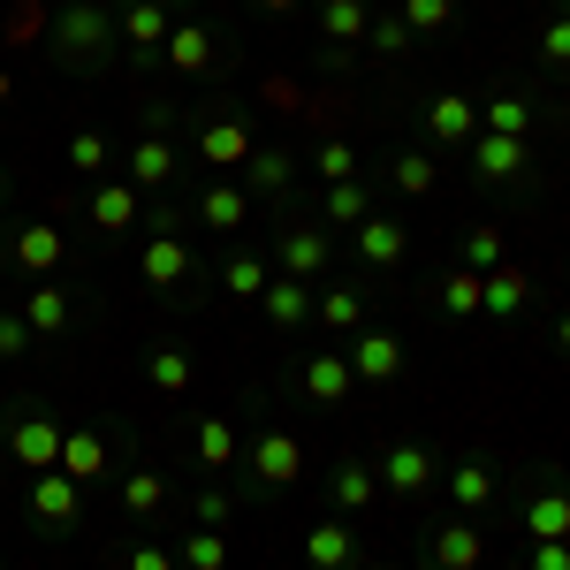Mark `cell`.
I'll return each mask as SVG.
<instances>
[{
    "mask_svg": "<svg viewBox=\"0 0 570 570\" xmlns=\"http://www.w3.org/2000/svg\"><path fill=\"white\" fill-rule=\"evenodd\" d=\"M540 53H548L556 69H570V23H563V16H556V23L540 31Z\"/></svg>",
    "mask_w": 570,
    "mask_h": 570,
    "instance_id": "obj_48",
    "label": "cell"
},
{
    "mask_svg": "<svg viewBox=\"0 0 570 570\" xmlns=\"http://www.w3.org/2000/svg\"><path fill=\"white\" fill-rule=\"evenodd\" d=\"M327 487H335V510H365V502L381 494V472L351 456V464H335V480H327Z\"/></svg>",
    "mask_w": 570,
    "mask_h": 570,
    "instance_id": "obj_33",
    "label": "cell"
},
{
    "mask_svg": "<svg viewBox=\"0 0 570 570\" xmlns=\"http://www.w3.org/2000/svg\"><path fill=\"white\" fill-rule=\"evenodd\" d=\"M259 305H266V327H282V335H289V327H305V312H312V289H305V282H289V274H282V282H266V289H259Z\"/></svg>",
    "mask_w": 570,
    "mask_h": 570,
    "instance_id": "obj_21",
    "label": "cell"
},
{
    "mask_svg": "<svg viewBox=\"0 0 570 570\" xmlns=\"http://www.w3.org/2000/svg\"><path fill=\"white\" fill-rule=\"evenodd\" d=\"M107 160H115V145H107L99 130H77V137H69V168H77V176H99Z\"/></svg>",
    "mask_w": 570,
    "mask_h": 570,
    "instance_id": "obj_39",
    "label": "cell"
},
{
    "mask_svg": "<svg viewBox=\"0 0 570 570\" xmlns=\"http://www.w3.org/2000/svg\"><path fill=\"white\" fill-rule=\"evenodd\" d=\"M122 570H183V563L168 556V548H153V540H145V548H130V556H122Z\"/></svg>",
    "mask_w": 570,
    "mask_h": 570,
    "instance_id": "obj_49",
    "label": "cell"
},
{
    "mask_svg": "<svg viewBox=\"0 0 570 570\" xmlns=\"http://www.w3.org/2000/svg\"><path fill=\"white\" fill-rule=\"evenodd\" d=\"M23 320H31V335H61L69 327V289L61 282H31L23 289Z\"/></svg>",
    "mask_w": 570,
    "mask_h": 570,
    "instance_id": "obj_24",
    "label": "cell"
},
{
    "mask_svg": "<svg viewBox=\"0 0 570 570\" xmlns=\"http://www.w3.org/2000/svg\"><path fill=\"white\" fill-rule=\"evenodd\" d=\"M327 220H351V228H357V220H365V183H327Z\"/></svg>",
    "mask_w": 570,
    "mask_h": 570,
    "instance_id": "obj_44",
    "label": "cell"
},
{
    "mask_svg": "<svg viewBox=\"0 0 570 570\" xmlns=\"http://www.w3.org/2000/svg\"><path fill=\"white\" fill-rule=\"evenodd\" d=\"M31 518H39V525H77V518H85V487L69 480V472H61V464H53V472H39V480H31Z\"/></svg>",
    "mask_w": 570,
    "mask_h": 570,
    "instance_id": "obj_5",
    "label": "cell"
},
{
    "mask_svg": "<svg viewBox=\"0 0 570 570\" xmlns=\"http://www.w3.org/2000/svg\"><path fill=\"white\" fill-rule=\"evenodd\" d=\"M556 8H563V23H570V0H556Z\"/></svg>",
    "mask_w": 570,
    "mask_h": 570,
    "instance_id": "obj_55",
    "label": "cell"
},
{
    "mask_svg": "<svg viewBox=\"0 0 570 570\" xmlns=\"http://www.w3.org/2000/svg\"><path fill=\"white\" fill-rule=\"evenodd\" d=\"M525 570H570V540H532Z\"/></svg>",
    "mask_w": 570,
    "mask_h": 570,
    "instance_id": "obj_47",
    "label": "cell"
},
{
    "mask_svg": "<svg viewBox=\"0 0 570 570\" xmlns=\"http://www.w3.org/2000/svg\"><path fill=\"white\" fill-rule=\"evenodd\" d=\"M168 31H176V23H168V0H130L122 23H115V39H130L137 61H153V53L168 46Z\"/></svg>",
    "mask_w": 570,
    "mask_h": 570,
    "instance_id": "obj_9",
    "label": "cell"
},
{
    "mask_svg": "<svg viewBox=\"0 0 570 570\" xmlns=\"http://www.w3.org/2000/svg\"><path fill=\"white\" fill-rule=\"evenodd\" d=\"M525 532H532V540H570V487H563V480L532 487V502H525Z\"/></svg>",
    "mask_w": 570,
    "mask_h": 570,
    "instance_id": "obj_15",
    "label": "cell"
},
{
    "mask_svg": "<svg viewBox=\"0 0 570 570\" xmlns=\"http://www.w3.org/2000/svg\"><path fill=\"white\" fill-rule=\"evenodd\" d=\"M137 274H145L153 289H183V282H190V244H183L176 228H153V244L137 252Z\"/></svg>",
    "mask_w": 570,
    "mask_h": 570,
    "instance_id": "obj_7",
    "label": "cell"
},
{
    "mask_svg": "<svg viewBox=\"0 0 570 570\" xmlns=\"http://www.w3.org/2000/svg\"><path fill=\"white\" fill-rule=\"evenodd\" d=\"M8 456H16L23 472H53V464H61V426L23 403V411L8 419Z\"/></svg>",
    "mask_w": 570,
    "mask_h": 570,
    "instance_id": "obj_3",
    "label": "cell"
},
{
    "mask_svg": "<svg viewBox=\"0 0 570 570\" xmlns=\"http://www.w3.org/2000/svg\"><path fill=\"white\" fill-rule=\"evenodd\" d=\"M289 183H297V160H289V153H274V145H252V160H244V190H266V198H274V190H289Z\"/></svg>",
    "mask_w": 570,
    "mask_h": 570,
    "instance_id": "obj_26",
    "label": "cell"
},
{
    "mask_svg": "<svg viewBox=\"0 0 570 570\" xmlns=\"http://www.w3.org/2000/svg\"><path fill=\"white\" fill-rule=\"evenodd\" d=\"M373 472H381L389 494H426L441 464H434V449H419V441H389V456H381Z\"/></svg>",
    "mask_w": 570,
    "mask_h": 570,
    "instance_id": "obj_6",
    "label": "cell"
},
{
    "mask_svg": "<svg viewBox=\"0 0 570 570\" xmlns=\"http://www.w3.org/2000/svg\"><path fill=\"white\" fill-rule=\"evenodd\" d=\"M357 252H365V266H395L403 252H411V236H403V220L365 214V220H357Z\"/></svg>",
    "mask_w": 570,
    "mask_h": 570,
    "instance_id": "obj_22",
    "label": "cell"
},
{
    "mask_svg": "<svg viewBox=\"0 0 570 570\" xmlns=\"http://www.w3.org/2000/svg\"><path fill=\"white\" fill-rule=\"evenodd\" d=\"M312 176H327V183H351V176H357V145H351V137H327V145L312 153Z\"/></svg>",
    "mask_w": 570,
    "mask_h": 570,
    "instance_id": "obj_37",
    "label": "cell"
},
{
    "mask_svg": "<svg viewBox=\"0 0 570 570\" xmlns=\"http://www.w3.org/2000/svg\"><path fill=\"white\" fill-rule=\"evenodd\" d=\"M137 214H145L137 206V183H99L91 190V220L99 228H137Z\"/></svg>",
    "mask_w": 570,
    "mask_h": 570,
    "instance_id": "obj_27",
    "label": "cell"
},
{
    "mask_svg": "<svg viewBox=\"0 0 570 570\" xmlns=\"http://www.w3.org/2000/svg\"><path fill=\"white\" fill-rule=\"evenodd\" d=\"M236 456H244V449H236V426H228V419H198V464H206V472H228V464H236Z\"/></svg>",
    "mask_w": 570,
    "mask_h": 570,
    "instance_id": "obj_32",
    "label": "cell"
},
{
    "mask_svg": "<svg viewBox=\"0 0 570 570\" xmlns=\"http://www.w3.org/2000/svg\"><path fill=\"white\" fill-rule=\"evenodd\" d=\"M556 351L570 357V312H563V320H556Z\"/></svg>",
    "mask_w": 570,
    "mask_h": 570,
    "instance_id": "obj_51",
    "label": "cell"
},
{
    "mask_svg": "<svg viewBox=\"0 0 570 570\" xmlns=\"http://www.w3.org/2000/svg\"><path fill=\"white\" fill-rule=\"evenodd\" d=\"M480 122H487L494 137H532V122H540V115H532V99L502 91V99H487V107H480Z\"/></svg>",
    "mask_w": 570,
    "mask_h": 570,
    "instance_id": "obj_31",
    "label": "cell"
},
{
    "mask_svg": "<svg viewBox=\"0 0 570 570\" xmlns=\"http://www.w3.org/2000/svg\"><path fill=\"white\" fill-rule=\"evenodd\" d=\"M61 472H69L77 487H85V480H107V472H115L107 434H99V426H69V434H61Z\"/></svg>",
    "mask_w": 570,
    "mask_h": 570,
    "instance_id": "obj_10",
    "label": "cell"
},
{
    "mask_svg": "<svg viewBox=\"0 0 570 570\" xmlns=\"http://www.w3.org/2000/svg\"><path fill=\"white\" fill-rule=\"evenodd\" d=\"M160 61H168L176 77H206V69H214V31H206V23H176L168 46H160Z\"/></svg>",
    "mask_w": 570,
    "mask_h": 570,
    "instance_id": "obj_16",
    "label": "cell"
},
{
    "mask_svg": "<svg viewBox=\"0 0 570 570\" xmlns=\"http://www.w3.org/2000/svg\"><path fill=\"white\" fill-rule=\"evenodd\" d=\"M305 563H312V570H351V563H357V540H351V525H343V518L312 525V532H305Z\"/></svg>",
    "mask_w": 570,
    "mask_h": 570,
    "instance_id": "obj_18",
    "label": "cell"
},
{
    "mask_svg": "<svg viewBox=\"0 0 570 570\" xmlns=\"http://www.w3.org/2000/svg\"><path fill=\"white\" fill-rule=\"evenodd\" d=\"M198 160H206V168H244V160H252V130H244V122H206V130H198Z\"/></svg>",
    "mask_w": 570,
    "mask_h": 570,
    "instance_id": "obj_19",
    "label": "cell"
},
{
    "mask_svg": "<svg viewBox=\"0 0 570 570\" xmlns=\"http://www.w3.org/2000/svg\"><path fill=\"white\" fill-rule=\"evenodd\" d=\"M403 23L411 31H449L456 23V0H403Z\"/></svg>",
    "mask_w": 570,
    "mask_h": 570,
    "instance_id": "obj_43",
    "label": "cell"
},
{
    "mask_svg": "<svg viewBox=\"0 0 570 570\" xmlns=\"http://www.w3.org/2000/svg\"><path fill=\"white\" fill-rule=\"evenodd\" d=\"M365 570H389V563H365Z\"/></svg>",
    "mask_w": 570,
    "mask_h": 570,
    "instance_id": "obj_56",
    "label": "cell"
},
{
    "mask_svg": "<svg viewBox=\"0 0 570 570\" xmlns=\"http://www.w3.org/2000/svg\"><path fill=\"white\" fill-rule=\"evenodd\" d=\"M176 563L183 570H228V540H220V532H183Z\"/></svg>",
    "mask_w": 570,
    "mask_h": 570,
    "instance_id": "obj_36",
    "label": "cell"
},
{
    "mask_svg": "<svg viewBox=\"0 0 570 570\" xmlns=\"http://www.w3.org/2000/svg\"><path fill=\"white\" fill-rule=\"evenodd\" d=\"M176 8H190V0H176Z\"/></svg>",
    "mask_w": 570,
    "mask_h": 570,
    "instance_id": "obj_57",
    "label": "cell"
},
{
    "mask_svg": "<svg viewBox=\"0 0 570 570\" xmlns=\"http://www.w3.org/2000/svg\"><path fill=\"white\" fill-rule=\"evenodd\" d=\"M115 46V16L99 8V0H69L61 16H53V53L61 61H99Z\"/></svg>",
    "mask_w": 570,
    "mask_h": 570,
    "instance_id": "obj_1",
    "label": "cell"
},
{
    "mask_svg": "<svg viewBox=\"0 0 570 570\" xmlns=\"http://www.w3.org/2000/svg\"><path fill=\"white\" fill-rule=\"evenodd\" d=\"M343 357H351V373H357V381H373V389L403 373V343H395L389 327H365V335H357V343H351Z\"/></svg>",
    "mask_w": 570,
    "mask_h": 570,
    "instance_id": "obj_12",
    "label": "cell"
},
{
    "mask_svg": "<svg viewBox=\"0 0 570 570\" xmlns=\"http://www.w3.org/2000/svg\"><path fill=\"white\" fill-rule=\"evenodd\" d=\"M122 168H130V183H145V190H160V183H176L183 153H176V137H168V130H145V137L130 145V160H122Z\"/></svg>",
    "mask_w": 570,
    "mask_h": 570,
    "instance_id": "obj_11",
    "label": "cell"
},
{
    "mask_svg": "<svg viewBox=\"0 0 570 570\" xmlns=\"http://www.w3.org/2000/svg\"><path fill=\"white\" fill-rule=\"evenodd\" d=\"M365 23H373L365 0H320V31H327L335 46H357V39H365Z\"/></svg>",
    "mask_w": 570,
    "mask_h": 570,
    "instance_id": "obj_34",
    "label": "cell"
},
{
    "mask_svg": "<svg viewBox=\"0 0 570 570\" xmlns=\"http://www.w3.org/2000/svg\"><path fill=\"white\" fill-rule=\"evenodd\" d=\"M532 305V282H525V266H494L487 274V320H518V312Z\"/></svg>",
    "mask_w": 570,
    "mask_h": 570,
    "instance_id": "obj_20",
    "label": "cell"
},
{
    "mask_svg": "<svg viewBox=\"0 0 570 570\" xmlns=\"http://www.w3.org/2000/svg\"><path fill=\"white\" fill-rule=\"evenodd\" d=\"M395 190L426 198V190H434V160H426V153H403V160H395Z\"/></svg>",
    "mask_w": 570,
    "mask_h": 570,
    "instance_id": "obj_45",
    "label": "cell"
},
{
    "mask_svg": "<svg viewBox=\"0 0 570 570\" xmlns=\"http://www.w3.org/2000/svg\"><path fill=\"white\" fill-rule=\"evenodd\" d=\"M480 305H487V274H472V266L441 274V312H456V320H480Z\"/></svg>",
    "mask_w": 570,
    "mask_h": 570,
    "instance_id": "obj_30",
    "label": "cell"
},
{
    "mask_svg": "<svg viewBox=\"0 0 570 570\" xmlns=\"http://www.w3.org/2000/svg\"><path fill=\"white\" fill-rule=\"evenodd\" d=\"M525 160H532L525 137H494V130L472 137V168H480V183H510V176H525Z\"/></svg>",
    "mask_w": 570,
    "mask_h": 570,
    "instance_id": "obj_13",
    "label": "cell"
},
{
    "mask_svg": "<svg viewBox=\"0 0 570 570\" xmlns=\"http://www.w3.org/2000/svg\"><path fill=\"white\" fill-rule=\"evenodd\" d=\"M99 8H130V0H99Z\"/></svg>",
    "mask_w": 570,
    "mask_h": 570,
    "instance_id": "obj_54",
    "label": "cell"
},
{
    "mask_svg": "<svg viewBox=\"0 0 570 570\" xmlns=\"http://www.w3.org/2000/svg\"><path fill=\"white\" fill-rule=\"evenodd\" d=\"M16 266H23L31 282H46V274L61 266V228H53V220H31V228H16Z\"/></svg>",
    "mask_w": 570,
    "mask_h": 570,
    "instance_id": "obj_17",
    "label": "cell"
},
{
    "mask_svg": "<svg viewBox=\"0 0 570 570\" xmlns=\"http://www.w3.org/2000/svg\"><path fill=\"white\" fill-rule=\"evenodd\" d=\"M0 107H8V69H0Z\"/></svg>",
    "mask_w": 570,
    "mask_h": 570,
    "instance_id": "obj_53",
    "label": "cell"
},
{
    "mask_svg": "<svg viewBox=\"0 0 570 570\" xmlns=\"http://www.w3.org/2000/svg\"><path fill=\"white\" fill-rule=\"evenodd\" d=\"M244 214H252V190L244 183H206V198H198V220L206 228H244Z\"/></svg>",
    "mask_w": 570,
    "mask_h": 570,
    "instance_id": "obj_25",
    "label": "cell"
},
{
    "mask_svg": "<svg viewBox=\"0 0 570 570\" xmlns=\"http://www.w3.org/2000/svg\"><path fill=\"white\" fill-rule=\"evenodd\" d=\"M190 373H198V365H190V351H176V343L145 351V381H153L160 395H183V389H190Z\"/></svg>",
    "mask_w": 570,
    "mask_h": 570,
    "instance_id": "obj_29",
    "label": "cell"
},
{
    "mask_svg": "<svg viewBox=\"0 0 570 570\" xmlns=\"http://www.w3.org/2000/svg\"><path fill=\"white\" fill-rule=\"evenodd\" d=\"M426 137H434V145H472V137H480V107L456 99V91L426 99Z\"/></svg>",
    "mask_w": 570,
    "mask_h": 570,
    "instance_id": "obj_14",
    "label": "cell"
},
{
    "mask_svg": "<svg viewBox=\"0 0 570 570\" xmlns=\"http://www.w3.org/2000/svg\"><path fill=\"white\" fill-rule=\"evenodd\" d=\"M297 389H305L312 403H351L357 373H351V357H343V351H312L305 365H297Z\"/></svg>",
    "mask_w": 570,
    "mask_h": 570,
    "instance_id": "obj_8",
    "label": "cell"
},
{
    "mask_svg": "<svg viewBox=\"0 0 570 570\" xmlns=\"http://www.w3.org/2000/svg\"><path fill=\"white\" fill-rule=\"evenodd\" d=\"M160 502H168V480L160 472H122V510L130 518H153Z\"/></svg>",
    "mask_w": 570,
    "mask_h": 570,
    "instance_id": "obj_35",
    "label": "cell"
},
{
    "mask_svg": "<svg viewBox=\"0 0 570 570\" xmlns=\"http://www.w3.org/2000/svg\"><path fill=\"white\" fill-rule=\"evenodd\" d=\"M274 252H282V266H289V282H312V274L327 266V236H320V228H282Z\"/></svg>",
    "mask_w": 570,
    "mask_h": 570,
    "instance_id": "obj_23",
    "label": "cell"
},
{
    "mask_svg": "<svg viewBox=\"0 0 570 570\" xmlns=\"http://www.w3.org/2000/svg\"><path fill=\"white\" fill-rule=\"evenodd\" d=\"M320 320H327V327H343V335H351L357 320H365V297H357V289H327V297H320Z\"/></svg>",
    "mask_w": 570,
    "mask_h": 570,
    "instance_id": "obj_42",
    "label": "cell"
},
{
    "mask_svg": "<svg viewBox=\"0 0 570 570\" xmlns=\"http://www.w3.org/2000/svg\"><path fill=\"white\" fill-rule=\"evenodd\" d=\"M198 525H228V494H198Z\"/></svg>",
    "mask_w": 570,
    "mask_h": 570,
    "instance_id": "obj_50",
    "label": "cell"
},
{
    "mask_svg": "<svg viewBox=\"0 0 570 570\" xmlns=\"http://www.w3.org/2000/svg\"><path fill=\"white\" fill-rule=\"evenodd\" d=\"M449 502H456L464 518L487 510V502H494V464H480V456H472V464H456V472H449Z\"/></svg>",
    "mask_w": 570,
    "mask_h": 570,
    "instance_id": "obj_28",
    "label": "cell"
},
{
    "mask_svg": "<svg viewBox=\"0 0 570 570\" xmlns=\"http://www.w3.org/2000/svg\"><path fill=\"white\" fill-rule=\"evenodd\" d=\"M464 266H472V274H494V266H502V228H472V236H464Z\"/></svg>",
    "mask_w": 570,
    "mask_h": 570,
    "instance_id": "obj_41",
    "label": "cell"
},
{
    "mask_svg": "<svg viewBox=\"0 0 570 570\" xmlns=\"http://www.w3.org/2000/svg\"><path fill=\"white\" fill-rule=\"evenodd\" d=\"M244 472H252L259 487L305 480V441L289 434V426H259V434H252V449H244Z\"/></svg>",
    "mask_w": 570,
    "mask_h": 570,
    "instance_id": "obj_2",
    "label": "cell"
},
{
    "mask_svg": "<svg viewBox=\"0 0 570 570\" xmlns=\"http://www.w3.org/2000/svg\"><path fill=\"white\" fill-rule=\"evenodd\" d=\"M365 39H373L381 61H395V53H411V23H403V16H373V23H365Z\"/></svg>",
    "mask_w": 570,
    "mask_h": 570,
    "instance_id": "obj_40",
    "label": "cell"
},
{
    "mask_svg": "<svg viewBox=\"0 0 570 570\" xmlns=\"http://www.w3.org/2000/svg\"><path fill=\"white\" fill-rule=\"evenodd\" d=\"M31 351V320L23 312H0V357H23Z\"/></svg>",
    "mask_w": 570,
    "mask_h": 570,
    "instance_id": "obj_46",
    "label": "cell"
},
{
    "mask_svg": "<svg viewBox=\"0 0 570 570\" xmlns=\"http://www.w3.org/2000/svg\"><path fill=\"white\" fill-rule=\"evenodd\" d=\"M259 8H274V16H289V8H305V0H259Z\"/></svg>",
    "mask_w": 570,
    "mask_h": 570,
    "instance_id": "obj_52",
    "label": "cell"
},
{
    "mask_svg": "<svg viewBox=\"0 0 570 570\" xmlns=\"http://www.w3.org/2000/svg\"><path fill=\"white\" fill-rule=\"evenodd\" d=\"M426 563L434 570H480L487 563V532L472 518H449V525L426 532Z\"/></svg>",
    "mask_w": 570,
    "mask_h": 570,
    "instance_id": "obj_4",
    "label": "cell"
},
{
    "mask_svg": "<svg viewBox=\"0 0 570 570\" xmlns=\"http://www.w3.org/2000/svg\"><path fill=\"white\" fill-rule=\"evenodd\" d=\"M220 289H228V297H259V289H266V259L236 252V259L220 266Z\"/></svg>",
    "mask_w": 570,
    "mask_h": 570,
    "instance_id": "obj_38",
    "label": "cell"
}]
</instances>
